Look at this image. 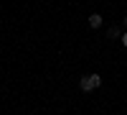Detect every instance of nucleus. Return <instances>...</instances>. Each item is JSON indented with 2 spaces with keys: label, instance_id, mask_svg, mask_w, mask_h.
<instances>
[{
  "label": "nucleus",
  "instance_id": "nucleus-1",
  "mask_svg": "<svg viewBox=\"0 0 127 115\" xmlns=\"http://www.w3.org/2000/svg\"><path fill=\"white\" fill-rule=\"evenodd\" d=\"M102 85V77L99 74H84L81 79H79V87L84 90V92H92V90H97Z\"/></svg>",
  "mask_w": 127,
  "mask_h": 115
},
{
  "label": "nucleus",
  "instance_id": "nucleus-2",
  "mask_svg": "<svg viewBox=\"0 0 127 115\" xmlns=\"http://www.w3.org/2000/svg\"><path fill=\"white\" fill-rule=\"evenodd\" d=\"M89 26H92V28H99V26H102V15H99V13H92V15H89Z\"/></svg>",
  "mask_w": 127,
  "mask_h": 115
},
{
  "label": "nucleus",
  "instance_id": "nucleus-3",
  "mask_svg": "<svg viewBox=\"0 0 127 115\" xmlns=\"http://www.w3.org/2000/svg\"><path fill=\"white\" fill-rule=\"evenodd\" d=\"M107 36H109V38H122V28H120V26H112V28L107 31Z\"/></svg>",
  "mask_w": 127,
  "mask_h": 115
},
{
  "label": "nucleus",
  "instance_id": "nucleus-4",
  "mask_svg": "<svg viewBox=\"0 0 127 115\" xmlns=\"http://www.w3.org/2000/svg\"><path fill=\"white\" fill-rule=\"evenodd\" d=\"M122 44L127 46V31H125V33H122Z\"/></svg>",
  "mask_w": 127,
  "mask_h": 115
},
{
  "label": "nucleus",
  "instance_id": "nucleus-5",
  "mask_svg": "<svg viewBox=\"0 0 127 115\" xmlns=\"http://www.w3.org/2000/svg\"><path fill=\"white\" fill-rule=\"evenodd\" d=\"M122 26H125V28H127V15H125V18H122Z\"/></svg>",
  "mask_w": 127,
  "mask_h": 115
}]
</instances>
